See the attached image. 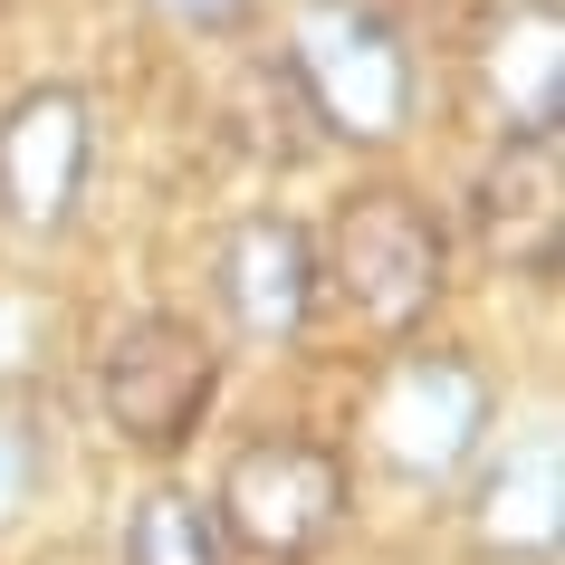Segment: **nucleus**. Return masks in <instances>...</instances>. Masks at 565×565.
Here are the masks:
<instances>
[{"mask_svg":"<svg viewBox=\"0 0 565 565\" xmlns=\"http://www.w3.org/2000/svg\"><path fill=\"white\" fill-rule=\"evenodd\" d=\"M317 288L355 307L374 335H413L450 288V239H441V211L403 192V182H364L345 192L317 239Z\"/></svg>","mask_w":565,"mask_h":565,"instance_id":"obj_1","label":"nucleus"},{"mask_svg":"<svg viewBox=\"0 0 565 565\" xmlns=\"http://www.w3.org/2000/svg\"><path fill=\"white\" fill-rule=\"evenodd\" d=\"M278 67L327 145H393L413 125V49L374 0H307Z\"/></svg>","mask_w":565,"mask_h":565,"instance_id":"obj_2","label":"nucleus"},{"mask_svg":"<svg viewBox=\"0 0 565 565\" xmlns=\"http://www.w3.org/2000/svg\"><path fill=\"white\" fill-rule=\"evenodd\" d=\"M211 518L231 536V556L307 565V556H327L335 527H345V460L317 431H259V441H239L221 460Z\"/></svg>","mask_w":565,"mask_h":565,"instance_id":"obj_3","label":"nucleus"},{"mask_svg":"<svg viewBox=\"0 0 565 565\" xmlns=\"http://www.w3.org/2000/svg\"><path fill=\"white\" fill-rule=\"evenodd\" d=\"M221 393V345L192 317H125L96 355V413L125 450H182Z\"/></svg>","mask_w":565,"mask_h":565,"instance_id":"obj_4","label":"nucleus"},{"mask_svg":"<svg viewBox=\"0 0 565 565\" xmlns=\"http://www.w3.org/2000/svg\"><path fill=\"white\" fill-rule=\"evenodd\" d=\"M364 431H374L393 479H460L479 431H489V384H479V364L441 355V345L393 355L374 403H364Z\"/></svg>","mask_w":565,"mask_h":565,"instance_id":"obj_5","label":"nucleus"},{"mask_svg":"<svg viewBox=\"0 0 565 565\" xmlns=\"http://www.w3.org/2000/svg\"><path fill=\"white\" fill-rule=\"evenodd\" d=\"M96 173V116L77 87H30L0 116V221L67 231Z\"/></svg>","mask_w":565,"mask_h":565,"instance_id":"obj_6","label":"nucleus"},{"mask_svg":"<svg viewBox=\"0 0 565 565\" xmlns=\"http://www.w3.org/2000/svg\"><path fill=\"white\" fill-rule=\"evenodd\" d=\"M211 298H221V317H231L249 345H288V335H307V317H317V239L288 221V211H249V221H231L221 231V249H211Z\"/></svg>","mask_w":565,"mask_h":565,"instance_id":"obj_7","label":"nucleus"},{"mask_svg":"<svg viewBox=\"0 0 565 565\" xmlns=\"http://www.w3.org/2000/svg\"><path fill=\"white\" fill-rule=\"evenodd\" d=\"M470 231L508 278L565 268V145L556 135H499L489 173L470 182Z\"/></svg>","mask_w":565,"mask_h":565,"instance_id":"obj_8","label":"nucleus"},{"mask_svg":"<svg viewBox=\"0 0 565 565\" xmlns=\"http://www.w3.org/2000/svg\"><path fill=\"white\" fill-rule=\"evenodd\" d=\"M479 96H489L499 135H565V10L556 0H508V20H489Z\"/></svg>","mask_w":565,"mask_h":565,"instance_id":"obj_9","label":"nucleus"},{"mask_svg":"<svg viewBox=\"0 0 565 565\" xmlns=\"http://www.w3.org/2000/svg\"><path fill=\"white\" fill-rule=\"evenodd\" d=\"M556 527H565V450L556 431H518L470 489V536L489 556H556Z\"/></svg>","mask_w":565,"mask_h":565,"instance_id":"obj_10","label":"nucleus"},{"mask_svg":"<svg viewBox=\"0 0 565 565\" xmlns=\"http://www.w3.org/2000/svg\"><path fill=\"white\" fill-rule=\"evenodd\" d=\"M116 565H231V536L192 489H145L116 536Z\"/></svg>","mask_w":565,"mask_h":565,"instance_id":"obj_11","label":"nucleus"},{"mask_svg":"<svg viewBox=\"0 0 565 565\" xmlns=\"http://www.w3.org/2000/svg\"><path fill=\"white\" fill-rule=\"evenodd\" d=\"M30 470H39V441L20 431V413L0 403V518L20 508V489H30Z\"/></svg>","mask_w":565,"mask_h":565,"instance_id":"obj_12","label":"nucleus"},{"mask_svg":"<svg viewBox=\"0 0 565 565\" xmlns=\"http://www.w3.org/2000/svg\"><path fill=\"white\" fill-rule=\"evenodd\" d=\"M173 20H192V30H239L249 20V0H163Z\"/></svg>","mask_w":565,"mask_h":565,"instance_id":"obj_13","label":"nucleus"}]
</instances>
